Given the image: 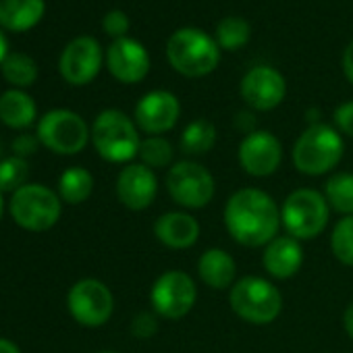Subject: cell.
Instances as JSON below:
<instances>
[{
    "label": "cell",
    "instance_id": "obj_1",
    "mask_svg": "<svg viewBox=\"0 0 353 353\" xmlns=\"http://www.w3.org/2000/svg\"><path fill=\"white\" fill-rule=\"evenodd\" d=\"M223 219L231 239L243 248H266L283 227L274 198L258 188L235 192L225 204Z\"/></svg>",
    "mask_w": 353,
    "mask_h": 353
},
{
    "label": "cell",
    "instance_id": "obj_2",
    "mask_svg": "<svg viewBox=\"0 0 353 353\" xmlns=\"http://www.w3.org/2000/svg\"><path fill=\"white\" fill-rule=\"evenodd\" d=\"M345 154L343 135L324 123H312L293 143V166L307 176H320L334 170Z\"/></svg>",
    "mask_w": 353,
    "mask_h": 353
},
{
    "label": "cell",
    "instance_id": "obj_3",
    "mask_svg": "<svg viewBox=\"0 0 353 353\" xmlns=\"http://www.w3.org/2000/svg\"><path fill=\"white\" fill-rule=\"evenodd\" d=\"M166 59L176 73L198 79L210 75L219 67L221 48L208 34L196 28H181L166 42Z\"/></svg>",
    "mask_w": 353,
    "mask_h": 353
},
{
    "label": "cell",
    "instance_id": "obj_4",
    "mask_svg": "<svg viewBox=\"0 0 353 353\" xmlns=\"http://www.w3.org/2000/svg\"><path fill=\"white\" fill-rule=\"evenodd\" d=\"M92 143L100 158L112 164H131L139 154L141 137L133 119L117 108L102 110L92 125Z\"/></svg>",
    "mask_w": 353,
    "mask_h": 353
},
{
    "label": "cell",
    "instance_id": "obj_5",
    "mask_svg": "<svg viewBox=\"0 0 353 353\" xmlns=\"http://www.w3.org/2000/svg\"><path fill=\"white\" fill-rule=\"evenodd\" d=\"M229 305L243 322L264 326L281 316L283 295L264 276H243L229 289Z\"/></svg>",
    "mask_w": 353,
    "mask_h": 353
},
{
    "label": "cell",
    "instance_id": "obj_6",
    "mask_svg": "<svg viewBox=\"0 0 353 353\" xmlns=\"http://www.w3.org/2000/svg\"><path fill=\"white\" fill-rule=\"evenodd\" d=\"M330 206L322 192L299 188L291 192L281 206V221L285 233L297 241H310L324 233L330 219Z\"/></svg>",
    "mask_w": 353,
    "mask_h": 353
},
{
    "label": "cell",
    "instance_id": "obj_7",
    "mask_svg": "<svg viewBox=\"0 0 353 353\" xmlns=\"http://www.w3.org/2000/svg\"><path fill=\"white\" fill-rule=\"evenodd\" d=\"M11 219L26 231L44 233L52 229L63 214V200L40 183H28L11 196Z\"/></svg>",
    "mask_w": 353,
    "mask_h": 353
},
{
    "label": "cell",
    "instance_id": "obj_8",
    "mask_svg": "<svg viewBox=\"0 0 353 353\" xmlns=\"http://www.w3.org/2000/svg\"><path fill=\"white\" fill-rule=\"evenodd\" d=\"M166 192L176 206L202 210L214 200L216 181L212 172L198 160H179L166 172Z\"/></svg>",
    "mask_w": 353,
    "mask_h": 353
},
{
    "label": "cell",
    "instance_id": "obj_9",
    "mask_svg": "<svg viewBox=\"0 0 353 353\" xmlns=\"http://www.w3.org/2000/svg\"><path fill=\"white\" fill-rule=\"evenodd\" d=\"M36 135L44 148L61 156L79 154L92 139V127L85 119L69 108L48 110L36 127Z\"/></svg>",
    "mask_w": 353,
    "mask_h": 353
},
{
    "label": "cell",
    "instance_id": "obj_10",
    "mask_svg": "<svg viewBox=\"0 0 353 353\" xmlns=\"http://www.w3.org/2000/svg\"><path fill=\"white\" fill-rule=\"evenodd\" d=\"M196 301H198V285L183 270L162 272L150 289L152 312L158 318L181 320L194 310Z\"/></svg>",
    "mask_w": 353,
    "mask_h": 353
},
{
    "label": "cell",
    "instance_id": "obj_11",
    "mask_svg": "<svg viewBox=\"0 0 353 353\" xmlns=\"http://www.w3.org/2000/svg\"><path fill=\"white\" fill-rule=\"evenodd\" d=\"M67 307L71 318L88 328L106 324L114 312V295L98 279H81L67 293Z\"/></svg>",
    "mask_w": 353,
    "mask_h": 353
},
{
    "label": "cell",
    "instance_id": "obj_12",
    "mask_svg": "<svg viewBox=\"0 0 353 353\" xmlns=\"http://www.w3.org/2000/svg\"><path fill=\"white\" fill-rule=\"evenodd\" d=\"M106 59L102 57L100 42L92 36L73 38L61 52L59 71L63 79L71 85H88L92 83Z\"/></svg>",
    "mask_w": 353,
    "mask_h": 353
},
{
    "label": "cell",
    "instance_id": "obj_13",
    "mask_svg": "<svg viewBox=\"0 0 353 353\" xmlns=\"http://www.w3.org/2000/svg\"><path fill=\"white\" fill-rule=\"evenodd\" d=\"M237 158L248 174L256 176V179H264V176H270L281 168L283 145L279 137L270 131H250L239 143Z\"/></svg>",
    "mask_w": 353,
    "mask_h": 353
},
{
    "label": "cell",
    "instance_id": "obj_14",
    "mask_svg": "<svg viewBox=\"0 0 353 353\" xmlns=\"http://www.w3.org/2000/svg\"><path fill=\"white\" fill-rule=\"evenodd\" d=\"M181 117V104L172 92L154 90L135 104L133 121L139 131L148 135H162L170 131Z\"/></svg>",
    "mask_w": 353,
    "mask_h": 353
},
{
    "label": "cell",
    "instance_id": "obj_15",
    "mask_svg": "<svg viewBox=\"0 0 353 353\" xmlns=\"http://www.w3.org/2000/svg\"><path fill=\"white\" fill-rule=\"evenodd\" d=\"M287 96V81L281 71L258 65L245 73L241 79V98L243 102L260 112L274 110Z\"/></svg>",
    "mask_w": 353,
    "mask_h": 353
},
{
    "label": "cell",
    "instance_id": "obj_16",
    "mask_svg": "<svg viewBox=\"0 0 353 353\" xmlns=\"http://www.w3.org/2000/svg\"><path fill=\"white\" fill-rule=\"evenodd\" d=\"M156 194L158 176L152 168L143 166L141 162H131L121 168L117 176V198L125 208L141 212L154 204Z\"/></svg>",
    "mask_w": 353,
    "mask_h": 353
},
{
    "label": "cell",
    "instance_id": "obj_17",
    "mask_svg": "<svg viewBox=\"0 0 353 353\" xmlns=\"http://www.w3.org/2000/svg\"><path fill=\"white\" fill-rule=\"evenodd\" d=\"M106 67L110 75L121 83H139L150 73V54L139 40L121 38L106 50Z\"/></svg>",
    "mask_w": 353,
    "mask_h": 353
},
{
    "label": "cell",
    "instance_id": "obj_18",
    "mask_svg": "<svg viewBox=\"0 0 353 353\" xmlns=\"http://www.w3.org/2000/svg\"><path fill=\"white\" fill-rule=\"evenodd\" d=\"M200 223L194 214L185 210H172L164 212L156 219L154 223V235L156 239L174 252L190 250L198 243L200 239Z\"/></svg>",
    "mask_w": 353,
    "mask_h": 353
},
{
    "label": "cell",
    "instance_id": "obj_19",
    "mask_svg": "<svg viewBox=\"0 0 353 353\" xmlns=\"http://www.w3.org/2000/svg\"><path fill=\"white\" fill-rule=\"evenodd\" d=\"M262 266L268 276L276 281H287L295 276L303 266V248L291 235L274 237L262 252Z\"/></svg>",
    "mask_w": 353,
    "mask_h": 353
},
{
    "label": "cell",
    "instance_id": "obj_20",
    "mask_svg": "<svg viewBox=\"0 0 353 353\" xmlns=\"http://www.w3.org/2000/svg\"><path fill=\"white\" fill-rule=\"evenodd\" d=\"M198 276L208 289L227 291L237 283V262L229 252L208 248L198 260Z\"/></svg>",
    "mask_w": 353,
    "mask_h": 353
},
{
    "label": "cell",
    "instance_id": "obj_21",
    "mask_svg": "<svg viewBox=\"0 0 353 353\" xmlns=\"http://www.w3.org/2000/svg\"><path fill=\"white\" fill-rule=\"evenodd\" d=\"M44 15V0H0V28L11 34H26L34 30Z\"/></svg>",
    "mask_w": 353,
    "mask_h": 353
},
{
    "label": "cell",
    "instance_id": "obj_22",
    "mask_svg": "<svg viewBox=\"0 0 353 353\" xmlns=\"http://www.w3.org/2000/svg\"><path fill=\"white\" fill-rule=\"evenodd\" d=\"M38 119V106L36 100L26 90H7L0 96V121L9 129L23 131L34 125Z\"/></svg>",
    "mask_w": 353,
    "mask_h": 353
},
{
    "label": "cell",
    "instance_id": "obj_23",
    "mask_svg": "<svg viewBox=\"0 0 353 353\" xmlns=\"http://www.w3.org/2000/svg\"><path fill=\"white\" fill-rule=\"evenodd\" d=\"M216 139H219V133H216L214 123L208 119H196L188 123L185 129L181 131L179 148L183 154L196 158V156H204L212 152V148L216 145Z\"/></svg>",
    "mask_w": 353,
    "mask_h": 353
},
{
    "label": "cell",
    "instance_id": "obj_24",
    "mask_svg": "<svg viewBox=\"0 0 353 353\" xmlns=\"http://www.w3.org/2000/svg\"><path fill=\"white\" fill-rule=\"evenodd\" d=\"M94 192V174L83 166H69L59 176V196L65 204L77 206L90 200Z\"/></svg>",
    "mask_w": 353,
    "mask_h": 353
},
{
    "label": "cell",
    "instance_id": "obj_25",
    "mask_svg": "<svg viewBox=\"0 0 353 353\" xmlns=\"http://www.w3.org/2000/svg\"><path fill=\"white\" fill-rule=\"evenodd\" d=\"M322 194L332 212L353 216V172H334L326 181Z\"/></svg>",
    "mask_w": 353,
    "mask_h": 353
},
{
    "label": "cell",
    "instance_id": "obj_26",
    "mask_svg": "<svg viewBox=\"0 0 353 353\" xmlns=\"http://www.w3.org/2000/svg\"><path fill=\"white\" fill-rule=\"evenodd\" d=\"M5 81L11 83L15 90H26L36 83L38 79V65L30 54L23 52H9L3 67H0Z\"/></svg>",
    "mask_w": 353,
    "mask_h": 353
},
{
    "label": "cell",
    "instance_id": "obj_27",
    "mask_svg": "<svg viewBox=\"0 0 353 353\" xmlns=\"http://www.w3.org/2000/svg\"><path fill=\"white\" fill-rule=\"evenodd\" d=\"M139 162L152 170L156 168H170L174 162V150H172V143L162 137V135H148L145 139H141V145H139V154H137Z\"/></svg>",
    "mask_w": 353,
    "mask_h": 353
},
{
    "label": "cell",
    "instance_id": "obj_28",
    "mask_svg": "<svg viewBox=\"0 0 353 353\" xmlns=\"http://www.w3.org/2000/svg\"><path fill=\"white\" fill-rule=\"evenodd\" d=\"M252 38V28L241 17H225L216 23V44L223 50H241Z\"/></svg>",
    "mask_w": 353,
    "mask_h": 353
},
{
    "label": "cell",
    "instance_id": "obj_29",
    "mask_svg": "<svg viewBox=\"0 0 353 353\" xmlns=\"http://www.w3.org/2000/svg\"><path fill=\"white\" fill-rule=\"evenodd\" d=\"M330 252L343 264L353 268V216H343L330 231Z\"/></svg>",
    "mask_w": 353,
    "mask_h": 353
},
{
    "label": "cell",
    "instance_id": "obj_30",
    "mask_svg": "<svg viewBox=\"0 0 353 353\" xmlns=\"http://www.w3.org/2000/svg\"><path fill=\"white\" fill-rule=\"evenodd\" d=\"M30 176V164L28 160L19 156H9L0 160V192L3 194H15L23 185H28Z\"/></svg>",
    "mask_w": 353,
    "mask_h": 353
},
{
    "label": "cell",
    "instance_id": "obj_31",
    "mask_svg": "<svg viewBox=\"0 0 353 353\" xmlns=\"http://www.w3.org/2000/svg\"><path fill=\"white\" fill-rule=\"evenodd\" d=\"M129 26H131V23H129V17H127L123 11H119V9L108 11V13L104 15V19H102V30H104L110 38H114V40L127 38Z\"/></svg>",
    "mask_w": 353,
    "mask_h": 353
},
{
    "label": "cell",
    "instance_id": "obj_32",
    "mask_svg": "<svg viewBox=\"0 0 353 353\" xmlns=\"http://www.w3.org/2000/svg\"><path fill=\"white\" fill-rule=\"evenodd\" d=\"M158 330V316L154 312H139L131 322V334L137 339H150Z\"/></svg>",
    "mask_w": 353,
    "mask_h": 353
},
{
    "label": "cell",
    "instance_id": "obj_33",
    "mask_svg": "<svg viewBox=\"0 0 353 353\" xmlns=\"http://www.w3.org/2000/svg\"><path fill=\"white\" fill-rule=\"evenodd\" d=\"M332 119H334V129L341 135L353 137V100L351 102H343L341 106H336Z\"/></svg>",
    "mask_w": 353,
    "mask_h": 353
},
{
    "label": "cell",
    "instance_id": "obj_34",
    "mask_svg": "<svg viewBox=\"0 0 353 353\" xmlns=\"http://www.w3.org/2000/svg\"><path fill=\"white\" fill-rule=\"evenodd\" d=\"M38 148H40L38 135L21 133V135H17V137L13 139V152H15V156L23 158V160L30 158V156H34V154L38 152Z\"/></svg>",
    "mask_w": 353,
    "mask_h": 353
},
{
    "label": "cell",
    "instance_id": "obj_35",
    "mask_svg": "<svg viewBox=\"0 0 353 353\" xmlns=\"http://www.w3.org/2000/svg\"><path fill=\"white\" fill-rule=\"evenodd\" d=\"M343 73H345L347 81L353 83V40L347 44V48L343 52Z\"/></svg>",
    "mask_w": 353,
    "mask_h": 353
},
{
    "label": "cell",
    "instance_id": "obj_36",
    "mask_svg": "<svg viewBox=\"0 0 353 353\" xmlns=\"http://www.w3.org/2000/svg\"><path fill=\"white\" fill-rule=\"evenodd\" d=\"M343 328H345V332L353 339V301L345 307V314H343Z\"/></svg>",
    "mask_w": 353,
    "mask_h": 353
},
{
    "label": "cell",
    "instance_id": "obj_37",
    "mask_svg": "<svg viewBox=\"0 0 353 353\" xmlns=\"http://www.w3.org/2000/svg\"><path fill=\"white\" fill-rule=\"evenodd\" d=\"M0 353H21V349L9 339H0Z\"/></svg>",
    "mask_w": 353,
    "mask_h": 353
},
{
    "label": "cell",
    "instance_id": "obj_38",
    "mask_svg": "<svg viewBox=\"0 0 353 353\" xmlns=\"http://www.w3.org/2000/svg\"><path fill=\"white\" fill-rule=\"evenodd\" d=\"M9 57V44H7V36L0 30V67H3L5 59Z\"/></svg>",
    "mask_w": 353,
    "mask_h": 353
},
{
    "label": "cell",
    "instance_id": "obj_39",
    "mask_svg": "<svg viewBox=\"0 0 353 353\" xmlns=\"http://www.w3.org/2000/svg\"><path fill=\"white\" fill-rule=\"evenodd\" d=\"M5 194L0 192V221H3V216H5V198H3Z\"/></svg>",
    "mask_w": 353,
    "mask_h": 353
},
{
    "label": "cell",
    "instance_id": "obj_40",
    "mask_svg": "<svg viewBox=\"0 0 353 353\" xmlns=\"http://www.w3.org/2000/svg\"><path fill=\"white\" fill-rule=\"evenodd\" d=\"M100 353H119V351H100Z\"/></svg>",
    "mask_w": 353,
    "mask_h": 353
},
{
    "label": "cell",
    "instance_id": "obj_41",
    "mask_svg": "<svg viewBox=\"0 0 353 353\" xmlns=\"http://www.w3.org/2000/svg\"><path fill=\"white\" fill-rule=\"evenodd\" d=\"M0 156H3V143H0Z\"/></svg>",
    "mask_w": 353,
    "mask_h": 353
}]
</instances>
